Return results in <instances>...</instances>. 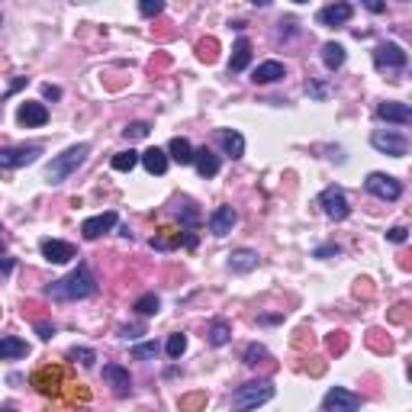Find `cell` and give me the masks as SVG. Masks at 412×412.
Wrapping results in <instances>:
<instances>
[{
	"instance_id": "1",
	"label": "cell",
	"mask_w": 412,
	"mask_h": 412,
	"mask_svg": "<svg viewBox=\"0 0 412 412\" xmlns=\"http://www.w3.org/2000/svg\"><path fill=\"white\" fill-rule=\"evenodd\" d=\"M94 290H97L94 274H91V268L81 261L75 271L68 274V277H62V281H52V287H48V297H52V300H62V303H71V300H87Z\"/></svg>"
},
{
	"instance_id": "2",
	"label": "cell",
	"mask_w": 412,
	"mask_h": 412,
	"mask_svg": "<svg viewBox=\"0 0 412 412\" xmlns=\"http://www.w3.org/2000/svg\"><path fill=\"white\" fill-rule=\"evenodd\" d=\"M87 155H91V145H87V142H77V145L65 149L62 155H55V158H52V165L46 168L48 184H65V180L71 178V174H75V171L87 161Z\"/></svg>"
},
{
	"instance_id": "3",
	"label": "cell",
	"mask_w": 412,
	"mask_h": 412,
	"mask_svg": "<svg viewBox=\"0 0 412 412\" xmlns=\"http://www.w3.org/2000/svg\"><path fill=\"white\" fill-rule=\"evenodd\" d=\"M274 400V384L271 380H258V384H245L232 393V406L235 409H254V406Z\"/></svg>"
},
{
	"instance_id": "4",
	"label": "cell",
	"mask_w": 412,
	"mask_h": 412,
	"mask_svg": "<svg viewBox=\"0 0 412 412\" xmlns=\"http://www.w3.org/2000/svg\"><path fill=\"white\" fill-rule=\"evenodd\" d=\"M364 187H367V194H374L377 200H390V203L403 197V184H400L396 178H390V174H380V171L367 174Z\"/></svg>"
},
{
	"instance_id": "5",
	"label": "cell",
	"mask_w": 412,
	"mask_h": 412,
	"mask_svg": "<svg viewBox=\"0 0 412 412\" xmlns=\"http://www.w3.org/2000/svg\"><path fill=\"white\" fill-rule=\"evenodd\" d=\"M409 55L403 52V46H396V42H380L374 48V65L380 71H403Z\"/></svg>"
},
{
	"instance_id": "6",
	"label": "cell",
	"mask_w": 412,
	"mask_h": 412,
	"mask_svg": "<svg viewBox=\"0 0 412 412\" xmlns=\"http://www.w3.org/2000/svg\"><path fill=\"white\" fill-rule=\"evenodd\" d=\"M319 206H322V213H326L328 219H335V223L348 219V213H351V206H348L345 190L341 187H326L322 190V194H319Z\"/></svg>"
},
{
	"instance_id": "7",
	"label": "cell",
	"mask_w": 412,
	"mask_h": 412,
	"mask_svg": "<svg viewBox=\"0 0 412 412\" xmlns=\"http://www.w3.org/2000/svg\"><path fill=\"white\" fill-rule=\"evenodd\" d=\"M371 145H374L380 155H390V158H403L406 155V139L400 132H390V129H374L371 132Z\"/></svg>"
},
{
	"instance_id": "8",
	"label": "cell",
	"mask_w": 412,
	"mask_h": 412,
	"mask_svg": "<svg viewBox=\"0 0 412 412\" xmlns=\"http://www.w3.org/2000/svg\"><path fill=\"white\" fill-rule=\"evenodd\" d=\"M42 155L39 145H19V149H0V171H13V168H26Z\"/></svg>"
},
{
	"instance_id": "9",
	"label": "cell",
	"mask_w": 412,
	"mask_h": 412,
	"mask_svg": "<svg viewBox=\"0 0 412 412\" xmlns=\"http://www.w3.org/2000/svg\"><path fill=\"white\" fill-rule=\"evenodd\" d=\"M361 396L357 393H348L345 386H332L326 396H322V409L326 412H351V409H361Z\"/></svg>"
},
{
	"instance_id": "10",
	"label": "cell",
	"mask_w": 412,
	"mask_h": 412,
	"mask_svg": "<svg viewBox=\"0 0 412 412\" xmlns=\"http://www.w3.org/2000/svg\"><path fill=\"white\" fill-rule=\"evenodd\" d=\"M62 377H65V374H62V367L48 364V367H39L36 374L29 377V384L36 386L42 396H58V393H62Z\"/></svg>"
},
{
	"instance_id": "11",
	"label": "cell",
	"mask_w": 412,
	"mask_h": 412,
	"mask_svg": "<svg viewBox=\"0 0 412 412\" xmlns=\"http://www.w3.org/2000/svg\"><path fill=\"white\" fill-rule=\"evenodd\" d=\"M39 248H42V258H46V261H52V264H65V261H71V258H77L75 245L62 242V238H42V242H39Z\"/></svg>"
},
{
	"instance_id": "12",
	"label": "cell",
	"mask_w": 412,
	"mask_h": 412,
	"mask_svg": "<svg viewBox=\"0 0 412 412\" xmlns=\"http://www.w3.org/2000/svg\"><path fill=\"white\" fill-rule=\"evenodd\" d=\"M116 223H120V216L113 213V209H106V213H100V216H91V219H84V225H81V235H84L87 242H94V238H100L103 232H110Z\"/></svg>"
},
{
	"instance_id": "13",
	"label": "cell",
	"mask_w": 412,
	"mask_h": 412,
	"mask_svg": "<svg viewBox=\"0 0 412 412\" xmlns=\"http://www.w3.org/2000/svg\"><path fill=\"white\" fill-rule=\"evenodd\" d=\"M377 116L384 122H396V126H409L412 122V110L409 103H400V100H386L377 106Z\"/></svg>"
},
{
	"instance_id": "14",
	"label": "cell",
	"mask_w": 412,
	"mask_h": 412,
	"mask_svg": "<svg viewBox=\"0 0 412 412\" xmlns=\"http://www.w3.org/2000/svg\"><path fill=\"white\" fill-rule=\"evenodd\" d=\"M17 120H19V126H26V129H32V126H46V122H48L46 103H32V100L19 103Z\"/></svg>"
},
{
	"instance_id": "15",
	"label": "cell",
	"mask_w": 412,
	"mask_h": 412,
	"mask_svg": "<svg viewBox=\"0 0 412 412\" xmlns=\"http://www.w3.org/2000/svg\"><path fill=\"white\" fill-rule=\"evenodd\" d=\"M103 380L113 386V393H116V396H129L132 393V377H129L126 367L106 364V367H103Z\"/></svg>"
},
{
	"instance_id": "16",
	"label": "cell",
	"mask_w": 412,
	"mask_h": 412,
	"mask_svg": "<svg viewBox=\"0 0 412 412\" xmlns=\"http://www.w3.org/2000/svg\"><path fill=\"white\" fill-rule=\"evenodd\" d=\"M235 223H238V213L232 206H219V209L209 213V232L213 235H229L235 229Z\"/></svg>"
},
{
	"instance_id": "17",
	"label": "cell",
	"mask_w": 412,
	"mask_h": 412,
	"mask_svg": "<svg viewBox=\"0 0 412 412\" xmlns=\"http://www.w3.org/2000/svg\"><path fill=\"white\" fill-rule=\"evenodd\" d=\"M351 3H332V7H322L316 13V19H319V26H345L348 19H351Z\"/></svg>"
},
{
	"instance_id": "18",
	"label": "cell",
	"mask_w": 412,
	"mask_h": 412,
	"mask_svg": "<svg viewBox=\"0 0 412 412\" xmlns=\"http://www.w3.org/2000/svg\"><path fill=\"white\" fill-rule=\"evenodd\" d=\"M258 268V252L252 248H238V252L229 254V271L232 274H248Z\"/></svg>"
},
{
	"instance_id": "19",
	"label": "cell",
	"mask_w": 412,
	"mask_h": 412,
	"mask_svg": "<svg viewBox=\"0 0 412 412\" xmlns=\"http://www.w3.org/2000/svg\"><path fill=\"white\" fill-rule=\"evenodd\" d=\"M194 165H197L200 178H216V174H219V155H213L209 149L194 151Z\"/></svg>"
},
{
	"instance_id": "20",
	"label": "cell",
	"mask_w": 412,
	"mask_h": 412,
	"mask_svg": "<svg viewBox=\"0 0 412 412\" xmlns=\"http://www.w3.org/2000/svg\"><path fill=\"white\" fill-rule=\"evenodd\" d=\"M283 75H287V68H283L281 62H264V65L254 68L252 81L254 84H274V81H281Z\"/></svg>"
},
{
	"instance_id": "21",
	"label": "cell",
	"mask_w": 412,
	"mask_h": 412,
	"mask_svg": "<svg viewBox=\"0 0 412 412\" xmlns=\"http://www.w3.org/2000/svg\"><path fill=\"white\" fill-rule=\"evenodd\" d=\"M248 62H252V42H248V39H238V42L232 46L229 71H232V75H238V71H245V68H248Z\"/></svg>"
},
{
	"instance_id": "22",
	"label": "cell",
	"mask_w": 412,
	"mask_h": 412,
	"mask_svg": "<svg viewBox=\"0 0 412 412\" xmlns=\"http://www.w3.org/2000/svg\"><path fill=\"white\" fill-rule=\"evenodd\" d=\"M26 355H29V345L23 338H13V335L0 338V361H17V357H26Z\"/></svg>"
},
{
	"instance_id": "23",
	"label": "cell",
	"mask_w": 412,
	"mask_h": 412,
	"mask_svg": "<svg viewBox=\"0 0 412 412\" xmlns=\"http://www.w3.org/2000/svg\"><path fill=\"white\" fill-rule=\"evenodd\" d=\"M219 145L225 149L229 158H242L245 155V139H242V132H235V129H219Z\"/></svg>"
},
{
	"instance_id": "24",
	"label": "cell",
	"mask_w": 412,
	"mask_h": 412,
	"mask_svg": "<svg viewBox=\"0 0 412 412\" xmlns=\"http://www.w3.org/2000/svg\"><path fill=\"white\" fill-rule=\"evenodd\" d=\"M139 161L145 165V171H149V174H165V171H168V151H161V149L142 151Z\"/></svg>"
},
{
	"instance_id": "25",
	"label": "cell",
	"mask_w": 412,
	"mask_h": 412,
	"mask_svg": "<svg viewBox=\"0 0 412 412\" xmlns=\"http://www.w3.org/2000/svg\"><path fill=\"white\" fill-rule=\"evenodd\" d=\"M180 242H184V232H178V229H161V232H155V238H151V248H155V252H171V248H178Z\"/></svg>"
},
{
	"instance_id": "26",
	"label": "cell",
	"mask_w": 412,
	"mask_h": 412,
	"mask_svg": "<svg viewBox=\"0 0 412 412\" xmlns=\"http://www.w3.org/2000/svg\"><path fill=\"white\" fill-rule=\"evenodd\" d=\"M322 65H326L328 71H338V68L345 65V46L326 42V46H322Z\"/></svg>"
},
{
	"instance_id": "27",
	"label": "cell",
	"mask_w": 412,
	"mask_h": 412,
	"mask_svg": "<svg viewBox=\"0 0 412 412\" xmlns=\"http://www.w3.org/2000/svg\"><path fill=\"white\" fill-rule=\"evenodd\" d=\"M229 335H232V326H229L225 319H213L209 328H206V338H209V345H216V348H223L225 341H229Z\"/></svg>"
},
{
	"instance_id": "28",
	"label": "cell",
	"mask_w": 412,
	"mask_h": 412,
	"mask_svg": "<svg viewBox=\"0 0 412 412\" xmlns=\"http://www.w3.org/2000/svg\"><path fill=\"white\" fill-rule=\"evenodd\" d=\"M168 155L178 161V165H194V149H190V142L180 139V135H174V139H171Z\"/></svg>"
},
{
	"instance_id": "29",
	"label": "cell",
	"mask_w": 412,
	"mask_h": 412,
	"mask_svg": "<svg viewBox=\"0 0 412 412\" xmlns=\"http://www.w3.org/2000/svg\"><path fill=\"white\" fill-rule=\"evenodd\" d=\"M197 58L200 62H206V65H213L216 58H219V42H216V39H203V42H197Z\"/></svg>"
},
{
	"instance_id": "30",
	"label": "cell",
	"mask_w": 412,
	"mask_h": 412,
	"mask_svg": "<svg viewBox=\"0 0 412 412\" xmlns=\"http://www.w3.org/2000/svg\"><path fill=\"white\" fill-rule=\"evenodd\" d=\"M165 351H168V357L171 361H178L184 351H187V335L184 332H174V335L168 338V345H165Z\"/></svg>"
},
{
	"instance_id": "31",
	"label": "cell",
	"mask_w": 412,
	"mask_h": 412,
	"mask_svg": "<svg viewBox=\"0 0 412 412\" xmlns=\"http://www.w3.org/2000/svg\"><path fill=\"white\" fill-rule=\"evenodd\" d=\"M158 309H161V300L155 293H142L139 300H135V312H142V316H155Z\"/></svg>"
},
{
	"instance_id": "32",
	"label": "cell",
	"mask_w": 412,
	"mask_h": 412,
	"mask_svg": "<svg viewBox=\"0 0 412 412\" xmlns=\"http://www.w3.org/2000/svg\"><path fill=\"white\" fill-rule=\"evenodd\" d=\"M135 165H139V151H116V155H113V168L116 171H132L135 168Z\"/></svg>"
},
{
	"instance_id": "33",
	"label": "cell",
	"mask_w": 412,
	"mask_h": 412,
	"mask_svg": "<svg viewBox=\"0 0 412 412\" xmlns=\"http://www.w3.org/2000/svg\"><path fill=\"white\" fill-rule=\"evenodd\" d=\"M139 13L145 19H155L165 13V0H139Z\"/></svg>"
},
{
	"instance_id": "34",
	"label": "cell",
	"mask_w": 412,
	"mask_h": 412,
	"mask_svg": "<svg viewBox=\"0 0 412 412\" xmlns=\"http://www.w3.org/2000/svg\"><path fill=\"white\" fill-rule=\"evenodd\" d=\"M261 361H268V348L264 345H248L245 348V364L248 367H258Z\"/></svg>"
},
{
	"instance_id": "35",
	"label": "cell",
	"mask_w": 412,
	"mask_h": 412,
	"mask_svg": "<svg viewBox=\"0 0 412 412\" xmlns=\"http://www.w3.org/2000/svg\"><path fill=\"white\" fill-rule=\"evenodd\" d=\"M149 132H151L149 122H129V126L122 129V135H126L129 142H135V139H149Z\"/></svg>"
},
{
	"instance_id": "36",
	"label": "cell",
	"mask_w": 412,
	"mask_h": 412,
	"mask_svg": "<svg viewBox=\"0 0 412 412\" xmlns=\"http://www.w3.org/2000/svg\"><path fill=\"white\" fill-rule=\"evenodd\" d=\"M132 357L135 361H151V357H158V345L155 341H142V345L132 348Z\"/></svg>"
},
{
	"instance_id": "37",
	"label": "cell",
	"mask_w": 412,
	"mask_h": 412,
	"mask_svg": "<svg viewBox=\"0 0 412 412\" xmlns=\"http://www.w3.org/2000/svg\"><path fill=\"white\" fill-rule=\"evenodd\" d=\"M306 94L312 97V100H328L332 87H328V84H319V81H312V77H309V81H306Z\"/></svg>"
},
{
	"instance_id": "38",
	"label": "cell",
	"mask_w": 412,
	"mask_h": 412,
	"mask_svg": "<svg viewBox=\"0 0 412 412\" xmlns=\"http://www.w3.org/2000/svg\"><path fill=\"white\" fill-rule=\"evenodd\" d=\"M68 357H71V361H81L84 367H91L97 361L94 348H71V351H68Z\"/></svg>"
},
{
	"instance_id": "39",
	"label": "cell",
	"mask_w": 412,
	"mask_h": 412,
	"mask_svg": "<svg viewBox=\"0 0 412 412\" xmlns=\"http://www.w3.org/2000/svg\"><path fill=\"white\" fill-rule=\"evenodd\" d=\"M386 238H390V242H396V245H403L406 238H409V229H406V225H393V229L386 232Z\"/></svg>"
},
{
	"instance_id": "40",
	"label": "cell",
	"mask_w": 412,
	"mask_h": 412,
	"mask_svg": "<svg viewBox=\"0 0 412 412\" xmlns=\"http://www.w3.org/2000/svg\"><path fill=\"white\" fill-rule=\"evenodd\" d=\"M178 213H180V219H184V225H187V229H190V225H197L200 216H197V209H194L190 203H184V209H178Z\"/></svg>"
},
{
	"instance_id": "41",
	"label": "cell",
	"mask_w": 412,
	"mask_h": 412,
	"mask_svg": "<svg viewBox=\"0 0 412 412\" xmlns=\"http://www.w3.org/2000/svg\"><path fill=\"white\" fill-rule=\"evenodd\" d=\"M120 335L126 338V341H129V338L135 341L139 335H145V326H122V328H120Z\"/></svg>"
},
{
	"instance_id": "42",
	"label": "cell",
	"mask_w": 412,
	"mask_h": 412,
	"mask_svg": "<svg viewBox=\"0 0 412 412\" xmlns=\"http://www.w3.org/2000/svg\"><path fill=\"white\" fill-rule=\"evenodd\" d=\"M36 332H39L42 341H48V338L55 335V326H52V322H36Z\"/></svg>"
},
{
	"instance_id": "43",
	"label": "cell",
	"mask_w": 412,
	"mask_h": 412,
	"mask_svg": "<svg viewBox=\"0 0 412 412\" xmlns=\"http://www.w3.org/2000/svg\"><path fill=\"white\" fill-rule=\"evenodd\" d=\"M332 254H341V248H338V245H322V248H316V258H332Z\"/></svg>"
},
{
	"instance_id": "44",
	"label": "cell",
	"mask_w": 412,
	"mask_h": 412,
	"mask_svg": "<svg viewBox=\"0 0 412 412\" xmlns=\"http://www.w3.org/2000/svg\"><path fill=\"white\" fill-rule=\"evenodd\" d=\"M206 403V396L200 393V396H187V400H180V406H184V409H197V406H203Z\"/></svg>"
},
{
	"instance_id": "45",
	"label": "cell",
	"mask_w": 412,
	"mask_h": 412,
	"mask_svg": "<svg viewBox=\"0 0 412 412\" xmlns=\"http://www.w3.org/2000/svg\"><path fill=\"white\" fill-rule=\"evenodd\" d=\"M328 348H332V351H345V338H341V332H332V338H328Z\"/></svg>"
},
{
	"instance_id": "46",
	"label": "cell",
	"mask_w": 412,
	"mask_h": 412,
	"mask_svg": "<svg viewBox=\"0 0 412 412\" xmlns=\"http://www.w3.org/2000/svg\"><path fill=\"white\" fill-rule=\"evenodd\" d=\"M361 3H364L371 13H384L386 10V0H361Z\"/></svg>"
},
{
	"instance_id": "47",
	"label": "cell",
	"mask_w": 412,
	"mask_h": 412,
	"mask_svg": "<svg viewBox=\"0 0 412 412\" xmlns=\"http://www.w3.org/2000/svg\"><path fill=\"white\" fill-rule=\"evenodd\" d=\"M42 94H46L48 100H62V91H58L55 84H42Z\"/></svg>"
},
{
	"instance_id": "48",
	"label": "cell",
	"mask_w": 412,
	"mask_h": 412,
	"mask_svg": "<svg viewBox=\"0 0 412 412\" xmlns=\"http://www.w3.org/2000/svg\"><path fill=\"white\" fill-rule=\"evenodd\" d=\"M13 271V258H3V261H0V274H10Z\"/></svg>"
},
{
	"instance_id": "49",
	"label": "cell",
	"mask_w": 412,
	"mask_h": 412,
	"mask_svg": "<svg viewBox=\"0 0 412 412\" xmlns=\"http://www.w3.org/2000/svg\"><path fill=\"white\" fill-rule=\"evenodd\" d=\"M3 245H7V235H3V225H0V252H3Z\"/></svg>"
},
{
	"instance_id": "50",
	"label": "cell",
	"mask_w": 412,
	"mask_h": 412,
	"mask_svg": "<svg viewBox=\"0 0 412 412\" xmlns=\"http://www.w3.org/2000/svg\"><path fill=\"white\" fill-rule=\"evenodd\" d=\"M254 7H268V3H271V0H252Z\"/></svg>"
},
{
	"instance_id": "51",
	"label": "cell",
	"mask_w": 412,
	"mask_h": 412,
	"mask_svg": "<svg viewBox=\"0 0 412 412\" xmlns=\"http://www.w3.org/2000/svg\"><path fill=\"white\" fill-rule=\"evenodd\" d=\"M293 3H306V0H293Z\"/></svg>"
},
{
	"instance_id": "52",
	"label": "cell",
	"mask_w": 412,
	"mask_h": 412,
	"mask_svg": "<svg viewBox=\"0 0 412 412\" xmlns=\"http://www.w3.org/2000/svg\"><path fill=\"white\" fill-rule=\"evenodd\" d=\"M0 26H3V17H0Z\"/></svg>"
},
{
	"instance_id": "53",
	"label": "cell",
	"mask_w": 412,
	"mask_h": 412,
	"mask_svg": "<svg viewBox=\"0 0 412 412\" xmlns=\"http://www.w3.org/2000/svg\"><path fill=\"white\" fill-rule=\"evenodd\" d=\"M403 3H406V0H403Z\"/></svg>"
}]
</instances>
